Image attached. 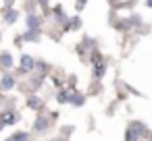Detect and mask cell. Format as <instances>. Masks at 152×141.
I'll list each match as a JSON object with an SVG mask.
<instances>
[{
	"mask_svg": "<svg viewBox=\"0 0 152 141\" xmlns=\"http://www.w3.org/2000/svg\"><path fill=\"white\" fill-rule=\"evenodd\" d=\"M15 19H17V13H13V11H11V13H9V17H7V21H9V23H13Z\"/></svg>",
	"mask_w": 152,
	"mask_h": 141,
	"instance_id": "12",
	"label": "cell"
},
{
	"mask_svg": "<svg viewBox=\"0 0 152 141\" xmlns=\"http://www.w3.org/2000/svg\"><path fill=\"white\" fill-rule=\"evenodd\" d=\"M58 102H63V104H67V102H71V98H69V93H61V95H58Z\"/></svg>",
	"mask_w": 152,
	"mask_h": 141,
	"instance_id": "7",
	"label": "cell"
},
{
	"mask_svg": "<svg viewBox=\"0 0 152 141\" xmlns=\"http://www.w3.org/2000/svg\"><path fill=\"white\" fill-rule=\"evenodd\" d=\"M94 75H96V77H102V75H104V64H98L96 71H94Z\"/></svg>",
	"mask_w": 152,
	"mask_h": 141,
	"instance_id": "6",
	"label": "cell"
},
{
	"mask_svg": "<svg viewBox=\"0 0 152 141\" xmlns=\"http://www.w3.org/2000/svg\"><path fill=\"white\" fill-rule=\"evenodd\" d=\"M27 25H29V27H38V19H36V17H29V19H27Z\"/></svg>",
	"mask_w": 152,
	"mask_h": 141,
	"instance_id": "9",
	"label": "cell"
},
{
	"mask_svg": "<svg viewBox=\"0 0 152 141\" xmlns=\"http://www.w3.org/2000/svg\"><path fill=\"white\" fill-rule=\"evenodd\" d=\"M21 69H23V71H31V69H34V60H31L29 56H23V58H21Z\"/></svg>",
	"mask_w": 152,
	"mask_h": 141,
	"instance_id": "1",
	"label": "cell"
},
{
	"mask_svg": "<svg viewBox=\"0 0 152 141\" xmlns=\"http://www.w3.org/2000/svg\"><path fill=\"white\" fill-rule=\"evenodd\" d=\"M0 64H2L4 69H9L11 67V56L9 54H2V56H0Z\"/></svg>",
	"mask_w": 152,
	"mask_h": 141,
	"instance_id": "4",
	"label": "cell"
},
{
	"mask_svg": "<svg viewBox=\"0 0 152 141\" xmlns=\"http://www.w3.org/2000/svg\"><path fill=\"white\" fill-rule=\"evenodd\" d=\"M13 85H15V79H13V77H9V75H7V77H4V79H2V85H0V87H2V89H11V87H13Z\"/></svg>",
	"mask_w": 152,
	"mask_h": 141,
	"instance_id": "2",
	"label": "cell"
},
{
	"mask_svg": "<svg viewBox=\"0 0 152 141\" xmlns=\"http://www.w3.org/2000/svg\"><path fill=\"white\" fill-rule=\"evenodd\" d=\"M13 141H27V135H25V133H21V135L13 137Z\"/></svg>",
	"mask_w": 152,
	"mask_h": 141,
	"instance_id": "11",
	"label": "cell"
},
{
	"mask_svg": "<svg viewBox=\"0 0 152 141\" xmlns=\"http://www.w3.org/2000/svg\"><path fill=\"white\" fill-rule=\"evenodd\" d=\"M73 104L75 106H81L83 104V95H73Z\"/></svg>",
	"mask_w": 152,
	"mask_h": 141,
	"instance_id": "8",
	"label": "cell"
},
{
	"mask_svg": "<svg viewBox=\"0 0 152 141\" xmlns=\"http://www.w3.org/2000/svg\"><path fill=\"white\" fill-rule=\"evenodd\" d=\"M44 127H46V120H44V118H40V120L36 122V129H38V131H42Z\"/></svg>",
	"mask_w": 152,
	"mask_h": 141,
	"instance_id": "10",
	"label": "cell"
},
{
	"mask_svg": "<svg viewBox=\"0 0 152 141\" xmlns=\"http://www.w3.org/2000/svg\"><path fill=\"white\" fill-rule=\"evenodd\" d=\"M86 7V0H77V9H83Z\"/></svg>",
	"mask_w": 152,
	"mask_h": 141,
	"instance_id": "13",
	"label": "cell"
},
{
	"mask_svg": "<svg viewBox=\"0 0 152 141\" xmlns=\"http://www.w3.org/2000/svg\"><path fill=\"white\" fill-rule=\"evenodd\" d=\"M27 104H29V108H40V106H42V104H40V98H29Z\"/></svg>",
	"mask_w": 152,
	"mask_h": 141,
	"instance_id": "5",
	"label": "cell"
},
{
	"mask_svg": "<svg viewBox=\"0 0 152 141\" xmlns=\"http://www.w3.org/2000/svg\"><path fill=\"white\" fill-rule=\"evenodd\" d=\"M17 120H19V116H17V114H4V118H2V122H7V124L17 122Z\"/></svg>",
	"mask_w": 152,
	"mask_h": 141,
	"instance_id": "3",
	"label": "cell"
},
{
	"mask_svg": "<svg viewBox=\"0 0 152 141\" xmlns=\"http://www.w3.org/2000/svg\"><path fill=\"white\" fill-rule=\"evenodd\" d=\"M148 7H152V0H148Z\"/></svg>",
	"mask_w": 152,
	"mask_h": 141,
	"instance_id": "14",
	"label": "cell"
}]
</instances>
